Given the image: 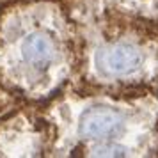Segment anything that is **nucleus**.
<instances>
[{"label": "nucleus", "instance_id": "obj_1", "mask_svg": "<svg viewBox=\"0 0 158 158\" xmlns=\"http://www.w3.org/2000/svg\"><path fill=\"white\" fill-rule=\"evenodd\" d=\"M121 119L114 110L108 108H91L82 115L80 121V131L82 135L91 137V139H103V137L112 135L119 128Z\"/></svg>", "mask_w": 158, "mask_h": 158}, {"label": "nucleus", "instance_id": "obj_2", "mask_svg": "<svg viewBox=\"0 0 158 158\" xmlns=\"http://www.w3.org/2000/svg\"><path fill=\"white\" fill-rule=\"evenodd\" d=\"M140 64V55L131 46H114L98 55V66L107 73H130Z\"/></svg>", "mask_w": 158, "mask_h": 158}, {"label": "nucleus", "instance_id": "obj_3", "mask_svg": "<svg viewBox=\"0 0 158 158\" xmlns=\"http://www.w3.org/2000/svg\"><path fill=\"white\" fill-rule=\"evenodd\" d=\"M22 53H23V59L30 64H37V66L46 64L52 55L50 41L41 34H32L23 41Z\"/></svg>", "mask_w": 158, "mask_h": 158}]
</instances>
